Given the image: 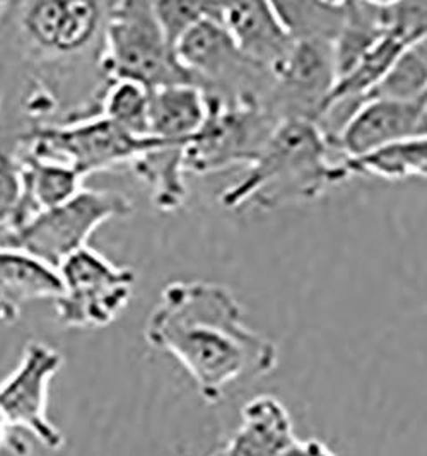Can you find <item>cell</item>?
<instances>
[{"label": "cell", "mask_w": 427, "mask_h": 456, "mask_svg": "<svg viewBox=\"0 0 427 456\" xmlns=\"http://www.w3.org/2000/svg\"><path fill=\"white\" fill-rule=\"evenodd\" d=\"M145 338L184 366L210 405L231 385L267 376L279 364L275 342L244 323L231 290L209 281L168 284L149 313Z\"/></svg>", "instance_id": "1"}, {"label": "cell", "mask_w": 427, "mask_h": 456, "mask_svg": "<svg viewBox=\"0 0 427 456\" xmlns=\"http://www.w3.org/2000/svg\"><path fill=\"white\" fill-rule=\"evenodd\" d=\"M330 149L318 125L283 122L243 178L224 190L223 208L274 210L318 199L326 188L349 178L341 161H330Z\"/></svg>", "instance_id": "2"}, {"label": "cell", "mask_w": 427, "mask_h": 456, "mask_svg": "<svg viewBox=\"0 0 427 456\" xmlns=\"http://www.w3.org/2000/svg\"><path fill=\"white\" fill-rule=\"evenodd\" d=\"M100 72L103 79H127L149 91L192 84L164 37L154 4L123 0L106 4Z\"/></svg>", "instance_id": "3"}, {"label": "cell", "mask_w": 427, "mask_h": 456, "mask_svg": "<svg viewBox=\"0 0 427 456\" xmlns=\"http://www.w3.org/2000/svg\"><path fill=\"white\" fill-rule=\"evenodd\" d=\"M175 57L207 100L267 110L274 72L238 48L219 20V9L185 33L175 46Z\"/></svg>", "instance_id": "4"}, {"label": "cell", "mask_w": 427, "mask_h": 456, "mask_svg": "<svg viewBox=\"0 0 427 456\" xmlns=\"http://www.w3.org/2000/svg\"><path fill=\"white\" fill-rule=\"evenodd\" d=\"M132 202L113 190H84L59 208L37 214L26 224L4 231L0 247L16 249L50 269L87 247L93 232L104 223L127 217Z\"/></svg>", "instance_id": "5"}, {"label": "cell", "mask_w": 427, "mask_h": 456, "mask_svg": "<svg viewBox=\"0 0 427 456\" xmlns=\"http://www.w3.org/2000/svg\"><path fill=\"white\" fill-rule=\"evenodd\" d=\"M161 144L156 137H137L102 115L67 124H43L20 137L18 151L78 171L82 178L94 171L132 165L144 152Z\"/></svg>", "instance_id": "6"}, {"label": "cell", "mask_w": 427, "mask_h": 456, "mask_svg": "<svg viewBox=\"0 0 427 456\" xmlns=\"http://www.w3.org/2000/svg\"><path fill=\"white\" fill-rule=\"evenodd\" d=\"M62 294L57 318L69 329H103L127 308L137 281L135 272L119 267L96 249H79L57 269Z\"/></svg>", "instance_id": "7"}, {"label": "cell", "mask_w": 427, "mask_h": 456, "mask_svg": "<svg viewBox=\"0 0 427 456\" xmlns=\"http://www.w3.org/2000/svg\"><path fill=\"white\" fill-rule=\"evenodd\" d=\"M207 117L185 149V169L209 175L251 167L281 122L262 106L207 100Z\"/></svg>", "instance_id": "8"}, {"label": "cell", "mask_w": 427, "mask_h": 456, "mask_svg": "<svg viewBox=\"0 0 427 456\" xmlns=\"http://www.w3.org/2000/svg\"><path fill=\"white\" fill-rule=\"evenodd\" d=\"M22 42L46 61H72L102 53L106 4L40 0L16 4Z\"/></svg>", "instance_id": "9"}, {"label": "cell", "mask_w": 427, "mask_h": 456, "mask_svg": "<svg viewBox=\"0 0 427 456\" xmlns=\"http://www.w3.org/2000/svg\"><path fill=\"white\" fill-rule=\"evenodd\" d=\"M337 84L333 42L294 40L284 62L274 70L267 110L283 124L291 120L318 125Z\"/></svg>", "instance_id": "10"}, {"label": "cell", "mask_w": 427, "mask_h": 456, "mask_svg": "<svg viewBox=\"0 0 427 456\" xmlns=\"http://www.w3.org/2000/svg\"><path fill=\"white\" fill-rule=\"evenodd\" d=\"M62 366L61 351L46 342L31 340L14 371L0 381V409L11 428L33 436L50 452H61L65 446L61 429L48 417L50 385Z\"/></svg>", "instance_id": "11"}, {"label": "cell", "mask_w": 427, "mask_h": 456, "mask_svg": "<svg viewBox=\"0 0 427 456\" xmlns=\"http://www.w3.org/2000/svg\"><path fill=\"white\" fill-rule=\"evenodd\" d=\"M427 137V96L419 100L373 98L361 104L330 141L344 159H357L390 145Z\"/></svg>", "instance_id": "12"}, {"label": "cell", "mask_w": 427, "mask_h": 456, "mask_svg": "<svg viewBox=\"0 0 427 456\" xmlns=\"http://www.w3.org/2000/svg\"><path fill=\"white\" fill-rule=\"evenodd\" d=\"M219 20L244 55L272 72L292 48L294 40L274 2L219 4Z\"/></svg>", "instance_id": "13"}, {"label": "cell", "mask_w": 427, "mask_h": 456, "mask_svg": "<svg viewBox=\"0 0 427 456\" xmlns=\"http://www.w3.org/2000/svg\"><path fill=\"white\" fill-rule=\"evenodd\" d=\"M296 439L294 422L274 395H257L240 411V424L223 448L224 456H279Z\"/></svg>", "instance_id": "14"}, {"label": "cell", "mask_w": 427, "mask_h": 456, "mask_svg": "<svg viewBox=\"0 0 427 456\" xmlns=\"http://www.w3.org/2000/svg\"><path fill=\"white\" fill-rule=\"evenodd\" d=\"M62 282L57 270L38 260L0 247V325L18 322L22 306L41 299H59Z\"/></svg>", "instance_id": "15"}, {"label": "cell", "mask_w": 427, "mask_h": 456, "mask_svg": "<svg viewBox=\"0 0 427 456\" xmlns=\"http://www.w3.org/2000/svg\"><path fill=\"white\" fill-rule=\"evenodd\" d=\"M207 117L204 93L190 84L166 86L151 91L149 135L188 144Z\"/></svg>", "instance_id": "16"}, {"label": "cell", "mask_w": 427, "mask_h": 456, "mask_svg": "<svg viewBox=\"0 0 427 456\" xmlns=\"http://www.w3.org/2000/svg\"><path fill=\"white\" fill-rule=\"evenodd\" d=\"M388 33V2H344V21L333 42L337 81Z\"/></svg>", "instance_id": "17"}, {"label": "cell", "mask_w": 427, "mask_h": 456, "mask_svg": "<svg viewBox=\"0 0 427 456\" xmlns=\"http://www.w3.org/2000/svg\"><path fill=\"white\" fill-rule=\"evenodd\" d=\"M16 154L24 178V224L37 214L59 208L81 191L84 178L72 167L21 152Z\"/></svg>", "instance_id": "18"}, {"label": "cell", "mask_w": 427, "mask_h": 456, "mask_svg": "<svg viewBox=\"0 0 427 456\" xmlns=\"http://www.w3.org/2000/svg\"><path fill=\"white\" fill-rule=\"evenodd\" d=\"M182 142H168L144 152L130 167L152 191L154 206L163 212H177L186 200L185 149Z\"/></svg>", "instance_id": "19"}, {"label": "cell", "mask_w": 427, "mask_h": 456, "mask_svg": "<svg viewBox=\"0 0 427 456\" xmlns=\"http://www.w3.org/2000/svg\"><path fill=\"white\" fill-rule=\"evenodd\" d=\"M347 176L367 175L383 180L427 178V137L390 145L357 159L341 161Z\"/></svg>", "instance_id": "20"}, {"label": "cell", "mask_w": 427, "mask_h": 456, "mask_svg": "<svg viewBox=\"0 0 427 456\" xmlns=\"http://www.w3.org/2000/svg\"><path fill=\"white\" fill-rule=\"evenodd\" d=\"M149 108L151 91L147 87L134 81L115 79L108 81L103 87L98 115L122 126L132 135L151 137Z\"/></svg>", "instance_id": "21"}, {"label": "cell", "mask_w": 427, "mask_h": 456, "mask_svg": "<svg viewBox=\"0 0 427 456\" xmlns=\"http://www.w3.org/2000/svg\"><path fill=\"white\" fill-rule=\"evenodd\" d=\"M274 5L292 40L335 42L344 21V2H274Z\"/></svg>", "instance_id": "22"}, {"label": "cell", "mask_w": 427, "mask_h": 456, "mask_svg": "<svg viewBox=\"0 0 427 456\" xmlns=\"http://www.w3.org/2000/svg\"><path fill=\"white\" fill-rule=\"evenodd\" d=\"M424 96H427V61L417 48H412L393 65L367 100H419Z\"/></svg>", "instance_id": "23"}, {"label": "cell", "mask_w": 427, "mask_h": 456, "mask_svg": "<svg viewBox=\"0 0 427 456\" xmlns=\"http://www.w3.org/2000/svg\"><path fill=\"white\" fill-rule=\"evenodd\" d=\"M24 224V178L16 151L0 145V229L12 231Z\"/></svg>", "instance_id": "24"}, {"label": "cell", "mask_w": 427, "mask_h": 456, "mask_svg": "<svg viewBox=\"0 0 427 456\" xmlns=\"http://www.w3.org/2000/svg\"><path fill=\"white\" fill-rule=\"evenodd\" d=\"M158 22L163 29L169 46L175 50L177 43L188 29H192L207 16L218 14V2H152Z\"/></svg>", "instance_id": "25"}, {"label": "cell", "mask_w": 427, "mask_h": 456, "mask_svg": "<svg viewBox=\"0 0 427 456\" xmlns=\"http://www.w3.org/2000/svg\"><path fill=\"white\" fill-rule=\"evenodd\" d=\"M279 456H339L322 439L296 437Z\"/></svg>", "instance_id": "26"}, {"label": "cell", "mask_w": 427, "mask_h": 456, "mask_svg": "<svg viewBox=\"0 0 427 456\" xmlns=\"http://www.w3.org/2000/svg\"><path fill=\"white\" fill-rule=\"evenodd\" d=\"M0 456H31V444L20 431H16L4 446H0Z\"/></svg>", "instance_id": "27"}, {"label": "cell", "mask_w": 427, "mask_h": 456, "mask_svg": "<svg viewBox=\"0 0 427 456\" xmlns=\"http://www.w3.org/2000/svg\"><path fill=\"white\" fill-rule=\"evenodd\" d=\"M14 433H16V431L11 428L7 417L4 414V411L0 409V446H4Z\"/></svg>", "instance_id": "28"}, {"label": "cell", "mask_w": 427, "mask_h": 456, "mask_svg": "<svg viewBox=\"0 0 427 456\" xmlns=\"http://www.w3.org/2000/svg\"><path fill=\"white\" fill-rule=\"evenodd\" d=\"M423 55H424V59L427 61V42L423 43V45H419V46H415Z\"/></svg>", "instance_id": "29"}, {"label": "cell", "mask_w": 427, "mask_h": 456, "mask_svg": "<svg viewBox=\"0 0 427 456\" xmlns=\"http://www.w3.org/2000/svg\"><path fill=\"white\" fill-rule=\"evenodd\" d=\"M210 456H224L223 450H219V452H216V453H212Z\"/></svg>", "instance_id": "30"}]
</instances>
